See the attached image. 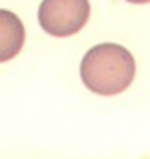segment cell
<instances>
[{
  "label": "cell",
  "instance_id": "obj_2",
  "mask_svg": "<svg viewBox=\"0 0 150 159\" xmlns=\"http://www.w3.org/2000/svg\"><path fill=\"white\" fill-rule=\"evenodd\" d=\"M89 0H42L38 9L40 28L57 38L74 36L89 21Z\"/></svg>",
  "mask_w": 150,
  "mask_h": 159
},
{
  "label": "cell",
  "instance_id": "obj_1",
  "mask_svg": "<svg viewBox=\"0 0 150 159\" xmlns=\"http://www.w3.org/2000/svg\"><path fill=\"white\" fill-rule=\"evenodd\" d=\"M133 55L116 43H101L91 47L80 61V79L85 87L97 96L123 93L133 83Z\"/></svg>",
  "mask_w": 150,
  "mask_h": 159
},
{
  "label": "cell",
  "instance_id": "obj_3",
  "mask_svg": "<svg viewBox=\"0 0 150 159\" xmlns=\"http://www.w3.org/2000/svg\"><path fill=\"white\" fill-rule=\"evenodd\" d=\"M25 43L24 21L15 13L0 9V64L19 55Z\"/></svg>",
  "mask_w": 150,
  "mask_h": 159
},
{
  "label": "cell",
  "instance_id": "obj_4",
  "mask_svg": "<svg viewBox=\"0 0 150 159\" xmlns=\"http://www.w3.org/2000/svg\"><path fill=\"white\" fill-rule=\"evenodd\" d=\"M125 2H131V4H146L150 0H125Z\"/></svg>",
  "mask_w": 150,
  "mask_h": 159
}]
</instances>
